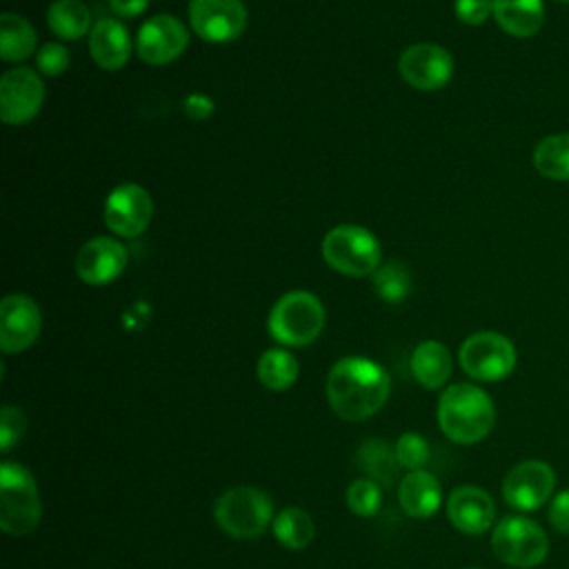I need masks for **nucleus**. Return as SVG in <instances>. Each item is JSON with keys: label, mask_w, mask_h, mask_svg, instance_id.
<instances>
[{"label": "nucleus", "mask_w": 569, "mask_h": 569, "mask_svg": "<svg viewBox=\"0 0 569 569\" xmlns=\"http://www.w3.org/2000/svg\"><path fill=\"white\" fill-rule=\"evenodd\" d=\"M358 465L369 480H376L378 485L385 487H389L396 480L400 469L396 449H391V445L380 438L362 442V447L358 449Z\"/></svg>", "instance_id": "nucleus-24"}, {"label": "nucleus", "mask_w": 569, "mask_h": 569, "mask_svg": "<svg viewBox=\"0 0 569 569\" xmlns=\"http://www.w3.org/2000/svg\"><path fill=\"white\" fill-rule=\"evenodd\" d=\"M560 2H569V0H560Z\"/></svg>", "instance_id": "nucleus-38"}, {"label": "nucleus", "mask_w": 569, "mask_h": 569, "mask_svg": "<svg viewBox=\"0 0 569 569\" xmlns=\"http://www.w3.org/2000/svg\"><path fill=\"white\" fill-rule=\"evenodd\" d=\"M467 569H480V567H467Z\"/></svg>", "instance_id": "nucleus-37"}, {"label": "nucleus", "mask_w": 569, "mask_h": 569, "mask_svg": "<svg viewBox=\"0 0 569 569\" xmlns=\"http://www.w3.org/2000/svg\"><path fill=\"white\" fill-rule=\"evenodd\" d=\"M380 485L369 478L353 480L347 489V505L356 516L371 518L380 509Z\"/></svg>", "instance_id": "nucleus-29"}, {"label": "nucleus", "mask_w": 569, "mask_h": 569, "mask_svg": "<svg viewBox=\"0 0 569 569\" xmlns=\"http://www.w3.org/2000/svg\"><path fill=\"white\" fill-rule=\"evenodd\" d=\"M402 80L420 91L442 89L453 76L451 53L436 42H416L398 58Z\"/></svg>", "instance_id": "nucleus-11"}, {"label": "nucleus", "mask_w": 569, "mask_h": 569, "mask_svg": "<svg viewBox=\"0 0 569 569\" xmlns=\"http://www.w3.org/2000/svg\"><path fill=\"white\" fill-rule=\"evenodd\" d=\"M182 111H184L189 118H193V120H204V118L211 116L213 102H211V98L204 96V93H189V96L184 98V102H182Z\"/></svg>", "instance_id": "nucleus-35"}, {"label": "nucleus", "mask_w": 569, "mask_h": 569, "mask_svg": "<svg viewBox=\"0 0 569 569\" xmlns=\"http://www.w3.org/2000/svg\"><path fill=\"white\" fill-rule=\"evenodd\" d=\"M189 44V31L187 27L169 16L160 13L142 22L136 36V53L142 62L151 67H162L173 62Z\"/></svg>", "instance_id": "nucleus-13"}, {"label": "nucleus", "mask_w": 569, "mask_h": 569, "mask_svg": "<svg viewBox=\"0 0 569 569\" xmlns=\"http://www.w3.org/2000/svg\"><path fill=\"white\" fill-rule=\"evenodd\" d=\"M493 18L505 33L529 38L545 22V4L542 0H493Z\"/></svg>", "instance_id": "nucleus-20"}, {"label": "nucleus", "mask_w": 569, "mask_h": 569, "mask_svg": "<svg viewBox=\"0 0 569 569\" xmlns=\"http://www.w3.org/2000/svg\"><path fill=\"white\" fill-rule=\"evenodd\" d=\"M389 373L362 356L340 358L327 376V400L333 413L349 422H360L380 411L389 398Z\"/></svg>", "instance_id": "nucleus-1"}, {"label": "nucleus", "mask_w": 569, "mask_h": 569, "mask_svg": "<svg viewBox=\"0 0 569 569\" xmlns=\"http://www.w3.org/2000/svg\"><path fill=\"white\" fill-rule=\"evenodd\" d=\"M396 458L400 462V467L409 469V471H418L427 465L429 460V445L420 433L407 431L398 438L396 442Z\"/></svg>", "instance_id": "nucleus-30"}, {"label": "nucleus", "mask_w": 569, "mask_h": 569, "mask_svg": "<svg viewBox=\"0 0 569 569\" xmlns=\"http://www.w3.org/2000/svg\"><path fill=\"white\" fill-rule=\"evenodd\" d=\"M458 360L462 371L473 380L498 382L513 371L516 347L498 331H478L460 345Z\"/></svg>", "instance_id": "nucleus-7"}, {"label": "nucleus", "mask_w": 569, "mask_h": 569, "mask_svg": "<svg viewBox=\"0 0 569 569\" xmlns=\"http://www.w3.org/2000/svg\"><path fill=\"white\" fill-rule=\"evenodd\" d=\"M533 167L549 180H569V131L542 138L533 149Z\"/></svg>", "instance_id": "nucleus-26"}, {"label": "nucleus", "mask_w": 569, "mask_h": 569, "mask_svg": "<svg viewBox=\"0 0 569 569\" xmlns=\"http://www.w3.org/2000/svg\"><path fill=\"white\" fill-rule=\"evenodd\" d=\"M24 429H27L24 413L13 405H4L0 416V449L7 453L22 438Z\"/></svg>", "instance_id": "nucleus-32"}, {"label": "nucleus", "mask_w": 569, "mask_h": 569, "mask_svg": "<svg viewBox=\"0 0 569 569\" xmlns=\"http://www.w3.org/2000/svg\"><path fill=\"white\" fill-rule=\"evenodd\" d=\"M453 11L462 24L478 27L493 16V0H456Z\"/></svg>", "instance_id": "nucleus-33"}, {"label": "nucleus", "mask_w": 569, "mask_h": 569, "mask_svg": "<svg viewBox=\"0 0 569 569\" xmlns=\"http://www.w3.org/2000/svg\"><path fill=\"white\" fill-rule=\"evenodd\" d=\"M69 62H71L69 49L60 42H47L36 51V69L42 76L56 78L69 69Z\"/></svg>", "instance_id": "nucleus-31"}, {"label": "nucleus", "mask_w": 569, "mask_h": 569, "mask_svg": "<svg viewBox=\"0 0 569 569\" xmlns=\"http://www.w3.org/2000/svg\"><path fill=\"white\" fill-rule=\"evenodd\" d=\"M47 27L62 40H78L91 31V13L80 0H53L47 9Z\"/></svg>", "instance_id": "nucleus-23"}, {"label": "nucleus", "mask_w": 569, "mask_h": 569, "mask_svg": "<svg viewBox=\"0 0 569 569\" xmlns=\"http://www.w3.org/2000/svg\"><path fill=\"white\" fill-rule=\"evenodd\" d=\"M325 327V307L318 296L305 289L287 291L269 311L267 329L284 347L311 345Z\"/></svg>", "instance_id": "nucleus-3"}, {"label": "nucleus", "mask_w": 569, "mask_h": 569, "mask_svg": "<svg viewBox=\"0 0 569 569\" xmlns=\"http://www.w3.org/2000/svg\"><path fill=\"white\" fill-rule=\"evenodd\" d=\"M258 380L271 391H287L298 380V360L287 349H267L258 360Z\"/></svg>", "instance_id": "nucleus-27"}, {"label": "nucleus", "mask_w": 569, "mask_h": 569, "mask_svg": "<svg viewBox=\"0 0 569 569\" xmlns=\"http://www.w3.org/2000/svg\"><path fill=\"white\" fill-rule=\"evenodd\" d=\"M149 0H109V7L120 18H136L147 9Z\"/></svg>", "instance_id": "nucleus-36"}, {"label": "nucleus", "mask_w": 569, "mask_h": 569, "mask_svg": "<svg viewBox=\"0 0 569 569\" xmlns=\"http://www.w3.org/2000/svg\"><path fill=\"white\" fill-rule=\"evenodd\" d=\"M213 518L227 536L249 540L262 536L273 522V507L264 491L242 485L220 493L213 505Z\"/></svg>", "instance_id": "nucleus-6"}, {"label": "nucleus", "mask_w": 569, "mask_h": 569, "mask_svg": "<svg viewBox=\"0 0 569 569\" xmlns=\"http://www.w3.org/2000/svg\"><path fill=\"white\" fill-rule=\"evenodd\" d=\"M44 102V82L31 67L7 69L0 78V118L4 124L33 120Z\"/></svg>", "instance_id": "nucleus-10"}, {"label": "nucleus", "mask_w": 569, "mask_h": 569, "mask_svg": "<svg viewBox=\"0 0 569 569\" xmlns=\"http://www.w3.org/2000/svg\"><path fill=\"white\" fill-rule=\"evenodd\" d=\"M398 500L407 516L431 518L442 502V489L433 473L418 469V471H409L400 480Z\"/></svg>", "instance_id": "nucleus-19"}, {"label": "nucleus", "mask_w": 569, "mask_h": 569, "mask_svg": "<svg viewBox=\"0 0 569 569\" xmlns=\"http://www.w3.org/2000/svg\"><path fill=\"white\" fill-rule=\"evenodd\" d=\"M447 516L458 531L478 536L493 525L496 507L491 496L485 489L473 485H462L449 493Z\"/></svg>", "instance_id": "nucleus-17"}, {"label": "nucleus", "mask_w": 569, "mask_h": 569, "mask_svg": "<svg viewBox=\"0 0 569 569\" xmlns=\"http://www.w3.org/2000/svg\"><path fill=\"white\" fill-rule=\"evenodd\" d=\"M189 27L198 38L224 44L244 33L247 9L242 0H191Z\"/></svg>", "instance_id": "nucleus-9"}, {"label": "nucleus", "mask_w": 569, "mask_h": 569, "mask_svg": "<svg viewBox=\"0 0 569 569\" xmlns=\"http://www.w3.org/2000/svg\"><path fill=\"white\" fill-rule=\"evenodd\" d=\"M549 522L560 533H569V489H562L553 496L549 505Z\"/></svg>", "instance_id": "nucleus-34"}, {"label": "nucleus", "mask_w": 569, "mask_h": 569, "mask_svg": "<svg viewBox=\"0 0 569 569\" xmlns=\"http://www.w3.org/2000/svg\"><path fill=\"white\" fill-rule=\"evenodd\" d=\"M493 422V400L480 387L469 382H456L440 393L438 425L451 442H480L491 431Z\"/></svg>", "instance_id": "nucleus-2"}, {"label": "nucleus", "mask_w": 569, "mask_h": 569, "mask_svg": "<svg viewBox=\"0 0 569 569\" xmlns=\"http://www.w3.org/2000/svg\"><path fill=\"white\" fill-rule=\"evenodd\" d=\"M131 36L120 20L100 18L89 31V53L104 71H118L129 62Z\"/></svg>", "instance_id": "nucleus-18"}, {"label": "nucleus", "mask_w": 569, "mask_h": 569, "mask_svg": "<svg viewBox=\"0 0 569 569\" xmlns=\"http://www.w3.org/2000/svg\"><path fill=\"white\" fill-rule=\"evenodd\" d=\"M40 307L27 293H7L0 302V347L4 353L27 351L40 336Z\"/></svg>", "instance_id": "nucleus-14"}, {"label": "nucleus", "mask_w": 569, "mask_h": 569, "mask_svg": "<svg viewBox=\"0 0 569 569\" xmlns=\"http://www.w3.org/2000/svg\"><path fill=\"white\" fill-rule=\"evenodd\" d=\"M36 29L13 11L0 16V56L4 62H22L36 51Z\"/></svg>", "instance_id": "nucleus-22"}, {"label": "nucleus", "mask_w": 569, "mask_h": 569, "mask_svg": "<svg viewBox=\"0 0 569 569\" xmlns=\"http://www.w3.org/2000/svg\"><path fill=\"white\" fill-rule=\"evenodd\" d=\"M153 216V200L142 184L122 182L104 200V224L120 238L140 236Z\"/></svg>", "instance_id": "nucleus-12"}, {"label": "nucleus", "mask_w": 569, "mask_h": 569, "mask_svg": "<svg viewBox=\"0 0 569 569\" xmlns=\"http://www.w3.org/2000/svg\"><path fill=\"white\" fill-rule=\"evenodd\" d=\"M320 251L333 271L349 278L376 273L382 258L378 238L360 224H338L329 229Z\"/></svg>", "instance_id": "nucleus-5"}, {"label": "nucleus", "mask_w": 569, "mask_h": 569, "mask_svg": "<svg viewBox=\"0 0 569 569\" xmlns=\"http://www.w3.org/2000/svg\"><path fill=\"white\" fill-rule=\"evenodd\" d=\"M373 289L382 300L400 302L411 293V271L400 260H391L376 269Z\"/></svg>", "instance_id": "nucleus-28"}, {"label": "nucleus", "mask_w": 569, "mask_h": 569, "mask_svg": "<svg viewBox=\"0 0 569 569\" xmlns=\"http://www.w3.org/2000/svg\"><path fill=\"white\" fill-rule=\"evenodd\" d=\"M271 529H273L276 540L284 549H291V551H300V549L309 547V542L313 540V533H316L313 520L309 518L307 511H302L298 507H287L280 513H276Z\"/></svg>", "instance_id": "nucleus-25"}, {"label": "nucleus", "mask_w": 569, "mask_h": 569, "mask_svg": "<svg viewBox=\"0 0 569 569\" xmlns=\"http://www.w3.org/2000/svg\"><path fill=\"white\" fill-rule=\"evenodd\" d=\"M553 469L542 460L518 462L502 482V498L511 509L533 511L542 507L553 491Z\"/></svg>", "instance_id": "nucleus-15"}, {"label": "nucleus", "mask_w": 569, "mask_h": 569, "mask_svg": "<svg viewBox=\"0 0 569 569\" xmlns=\"http://www.w3.org/2000/svg\"><path fill=\"white\" fill-rule=\"evenodd\" d=\"M413 378L427 389H440L451 376V353L438 340H422L409 360Z\"/></svg>", "instance_id": "nucleus-21"}, {"label": "nucleus", "mask_w": 569, "mask_h": 569, "mask_svg": "<svg viewBox=\"0 0 569 569\" xmlns=\"http://www.w3.org/2000/svg\"><path fill=\"white\" fill-rule=\"evenodd\" d=\"M127 247L109 236H96L84 242L76 256V273L84 284H109L127 267Z\"/></svg>", "instance_id": "nucleus-16"}, {"label": "nucleus", "mask_w": 569, "mask_h": 569, "mask_svg": "<svg viewBox=\"0 0 569 569\" xmlns=\"http://www.w3.org/2000/svg\"><path fill=\"white\" fill-rule=\"evenodd\" d=\"M42 516L38 485L16 460L0 465V527L9 536L31 533Z\"/></svg>", "instance_id": "nucleus-4"}, {"label": "nucleus", "mask_w": 569, "mask_h": 569, "mask_svg": "<svg viewBox=\"0 0 569 569\" xmlns=\"http://www.w3.org/2000/svg\"><path fill=\"white\" fill-rule=\"evenodd\" d=\"M491 549L498 560L511 567H533L545 560L549 540L542 527L531 518L507 516L491 533Z\"/></svg>", "instance_id": "nucleus-8"}]
</instances>
